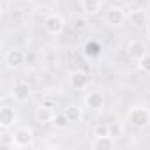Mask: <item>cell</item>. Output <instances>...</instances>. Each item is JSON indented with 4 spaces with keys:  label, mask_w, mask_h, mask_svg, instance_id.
<instances>
[{
    "label": "cell",
    "mask_w": 150,
    "mask_h": 150,
    "mask_svg": "<svg viewBox=\"0 0 150 150\" xmlns=\"http://www.w3.org/2000/svg\"><path fill=\"white\" fill-rule=\"evenodd\" d=\"M138 69L145 74H150V53L146 51L139 60H138Z\"/></svg>",
    "instance_id": "d6986e66"
},
{
    "label": "cell",
    "mask_w": 150,
    "mask_h": 150,
    "mask_svg": "<svg viewBox=\"0 0 150 150\" xmlns=\"http://www.w3.org/2000/svg\"><path fill=\"white\" fill-rule=\"evenodd\" d=\"M110 136L111 138H120L122 136V125L120 124H117V122H113V124H110Z\"/></svg>",
    "instance_id": "44dd1931"
},
{
    "label": "cell",
    "mask_w": 150,
    "mask_h": 150,
    "mask_svg": "<svg viewBox=\"0 0 150 150\" xmlns=\"http://www.w3.org/2000/svg\"><path fill=\"white\" fill-rule=\"evenodd\" d=\"M127 21L136 28H143L148 25V13L145 9H131L127 13Z\"/></svg>",
    "instance_id": "52a82bcc"
},
{
    "label": "cell",
    "mask_w": 150,
    "mask_h": 150,
    "mask_svg": "<svg viewBox=\"0 0 150 150\" xmlns=\"http://www.w3.org/2000/svg\"><path fill=\"white\" fill-rule=\"evenodd\" d=\"M104 20H106V23L110 27H120L127 20V13L122 7H111V9H108Z\"/></svg>",
    "instance_id": "9c48e42d"
},
{
    "label": "cell",
    "mask_w": 150,
    "mask_h": 150,
    "mask_svg": "<svg viewBox=\"0 0 150 150\" xmlns=\"http://www.w3.org/2000/svg\"><path fill=\"white\" fill-rule=\"evenodd\" d=\"M16 148H32L34 146V131L30 127H18L14 132Z\"/></svg>",
    "instance_id": "7a4b0ae2"
},
{
    "label": "cell",
    "mask_w": 150,
    "mask_h": 150,
    "mask_svg": "<svg viewBox=\"0 0 150 150\" xmlns=\"http://www.w3.org/2000/svg\"><path fill=\"white\" fill-rule=\"evenodd\" d=\"M81 9L85 11V14H97L101 11V0H81Z\"/></svg>",
    "instance_id": "9a60e30c"
},
{
    "label": "cell",
    "mask_w": 150,
    "mask_h": 150,
    "mask_svg": "<svg viewBox=\"0 0 150 150\" xmlns=\"http://www.w3.org/2000/svg\"><path fill=\"white\" fill-rule=\"evenodd\" d=\"M16 122H18V113H16V110L13 108V106H9V104H2L0 106V129H11V127H14L16 125Z\"/></svg>",
    "instance_id": "3957f363"
},
{
    "label": "cell",
    "mask_w": 150,
    "mask_h": 150,
    "mask_svg": "<svg viewBox=\"0 0 150 150\" xmlns=\"http://www.w3.org/2000/svg\"><path fill=\"white\" fill-rule=\"evenodd\" d=\"M30 96H32V87H30L28 81H25V80L14 81V85H13V97L18 103H27L30 99Z\"/></svg>",
    "instance_id": "5b68a950"
},
{
    "label": "cell",
    "mask_w": 150,
    "mask_h": 150,
    "mask_svg": "<svg viewBox=\"0 0 150 150\" xmlns=\"http://www.w3.org/2000/svg\"><path fill=\"white\" fill-rule=\"evenodd\" d=\"M127 124L134 129H145L150 124V110L146 106H132L127 111Z\"/></svg>",
    "instance_id": "6da1fadb"
},
{
    "label": "cell",
    "mask_w": 150,
    "mask_h": 150,
    "mask_svg": "<svg viewBox=\"0 0 150 150\" xmlns=\"http://www.w3.org/2000/svg\"><path fill=\"white\" fill-rule=\"evenodd\" d=\"M145 30H146V35H148V37H150V21H148V25H146V27H145Z\"/></svg>",
    "instance_id": "603a6c76"
},
{
    "label": "cell",
    "mask_w": 150,
    "mask_h": 150,
    "mask_svg": "<svg viewBox=\"0 0 150 150\" xmlns=\"http://www.w3.org/2000/svg\"><path fill=\"white\" fill-rule=\"evenodd\" d=\"M85 106L92 111H101L104 108V94L101 90H94L88 92L85 96Z\"/></svg>",
    "instance_id": "ba28073f"
},
{
    "label": "cell",
    "mask_w": 150,
    "mask_h": 150,
    "mask_svg": "<svg viewBox=\"0 0 150 150\" xmlns=\"http://www.w3.org/2000/svg\"><path fill=\"white\" fill-rule=\"evenodd\" d=\"M0 145L6 146V148H16V145H14V134L7 132V129H4V132L0 134Z\"/></svg>",
    "instance_id": "ac0fdd59"
},
{
    "label": "cell",
    "mask_w": 150,
    "mask_h": 150,
    "mask_svg": "<svg viewBox=\"0 0 150 150\" xmlns=\"http://www.w3.org/2000/svg\"><path fill=\"white\" fill-rule=\"evenodd\" d=\"M53 115H55V111H53L51 108H48V106H42V104H41V106L37 108V111H35V118H37V122H39L41 125L51 124Z\"/></svg>",
    "instance_id": "4fadbf2b"
},
{
    "label": "cell",
    "mask_w": 150,
    "mask_h": 150,
    "mask_svg": "<svg viewBox=\"0 0 150 150\" xmlns=\"http://www.w3.org/2000/svg\"><path fill=\"white\" fill-rule=\"evenodd\" d=\"M69 118H67V115L64 113V111H60V113H55L53 115V120H51V125L55 127V129H58V131H64V129H67L69 127Z\"/></svg>",
    "instance_id": "2e32d148"
},
{
    "label": "cell",
    "mask_w": 150,
    "mask_h": 150,
    "mask_svg": "<svg viewBox=\"0 0 150 150\" xmlns=\"http://www.w3.org/2000/svg\"><path fill=\"white\" fill-rule=\"evenodd\" d=\"M4 62L7 67H13V69H18L25 64V53L20 50V48H11L6 51L4 55Z\"/></svg>",
    "instance_id": "8992f818"
},
{
    "label": "cell",
    "mask_w": 150,
    "mask_h": 150,
    "mask_svg": "<svg viewBox=\"0 0 150 150\" xmlns=\"http://www.w3.org/2000/svg\"><path fill=\"white\" fill-rule=\"evenodd\" d=\"M69 81L74 90H85V87L88 85V74L83 71H72L69 76Z\"/></svg>",
    "instance_id": "30bf717a"
},
{
    "label": "cell",
    "mask_w": 150,
    "mask_h": 150,
    "mask_svg": "<svg viewBox=\"0 0 150 150\" xmlns=\"http://www.w3.org/2000/svg\"><path fill=\"white\" fill-rule=\"evenodd\" d=\"M94 136H110V124L99 122V124L94 127Z\"/></svg>",
    "instance_id": "ffe728a7"
},
{
    "label": "cell",
    "mask_w": 150,
    "mask_h": 150,
    "mask_svg": "<svg viewBox=\"0 0 150 150\" xmlns=\"http://www.w3.org/2000/svg\"><path fill=\"white\" fill-rule=\"evenodd\" d=\"M64 113L67 115V118H69V122H71V124H74V122H80V120L83 118V110H81L80 106H76V104H71V106H67V108L64 110Z\"/></svg>",
    "instance_id": "5bb4252c"
},
{
    "label": "cell",
    "mask_w": 150,
    "mask_h": 150,
    "mask_svg": "<svg viewBox=\"0 0 150 150\" xmlns=\"http://www.w3.org/2000/svg\"><path fill=\"white\" fill-rule=\"evenodd\" d=\"M101 51H103V46H101V42H97V41H88V42L85 44V55L90 57V58L99 57Z\"/></svg>",
    "instance_id": "e0dca14e"
},
{
    "label": "cell",
    "mask_w": 150,
    "mask_h": 150,
    "mask_svg": "<svg viewBox=\"0 0 150 150\" xmlns=\"http://www.w3.org/2000/svg\"><path fill=\"white\" fill-rule=\"evenodd\" d=\"M41 104H42V106H48V108H51V110H55V108H57V101H55L53 97H44Z\"/></svg>",
    "instance_id": "7402d4cb"
},
{
    "label": "cell",
    "mask_w": 150,
    "mask_h": 150,
    "mask_svg": "<svg viewBox=\"0 0 150 150\" xmlns=\"http://www.w3.org/2000/svg\"><path fill=\"white\" fill-rule=\"evenodd\" d=\"M64 28H65V21H64V18L60 14L53 13V14L46 16V20H44V30L50 35H60L64 32Z\"/></svg>",
    "instance_id": "277c9868"
},
{
    "label": "cell",
    "mask_w": 150,
    "mask_h": 150,
    "mask_svg": "<svg viewBox=\"0 0 150 150\" xmlns=\"http://www.w3.org/2000/svg\"><path fill=\"white\" fill-rule=\"evenodd\" d=\"M127 57L131 58V60H134V62H138L145 53H146V46L141 42V41H131L129 44H127Z\"/></svg>",
    "instance_id": "8fae6325"
},
{
    "label": "cell",
    "mask_w": 150,
    "mask_h": 150,
    "mask_svg": "<svg viewBox=\"0 0 150 150\" xmlns=\"http://www.w3.org/2000/svg\"><path fill=\"white\" fill-rule=\"evenodd\" d=\"M92 148L94 150H111V148H115V138H111V136H94Z\"/></svg>",
    "instance_id": "7c38bea8"
}]
</instances>
